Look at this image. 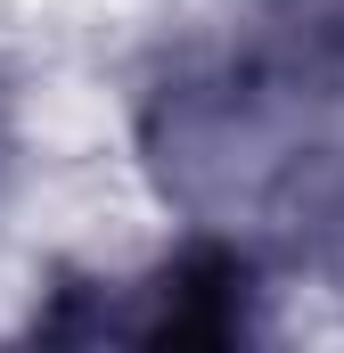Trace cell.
<instances>
[{
  "instance_id": "6da1fadb",
  "label": "cell",
  "mask_w": 344,
  "mask_h": 353,
  "mask_svg": "<svg viewBox=\"0 0 344 353\" xmlns=\"http://www.w3.org/2000/svg\"><path fill=\"white\" fill-rule=\"evenodd\" d=\"M140 157L189 222H270L287 181L336 157V140L287 50L270 41L164 74L140 107Z\"/></svg>"
},
{
  "instance_id": "7a4b0ae2",
  "label": "cell",
  "mask_w": 344,
  "mask_h": 353,
  "mask_svg": "<svg viewBox=\"0 0 344 353\" xmlns=\"http://www.w3.org/2000/svg\"><path fill=\"white\" fill-rule=\"evenodd\" d=\"M41 337H131V345H246L255 337V263L222 239L180 247L148 279H58Z\"/></svg>"
},
{
  "instance_id": "3957f363",
  "label": "cell",
  "mask_w": 344,
  "mask_h": 353,
  "mask_svg": "<svg viewBox=\"0 0 344 353\" xmlns=\"http://www.w3.org/2000/svg\"><path fill=\"white\" fill-rule=\"evenodd\" d=\"M270 222H279L287 255H295L303 271H320V279L344 288V148L287 181V197L270 205Z\"/></svg>"
},
{
  "instance_id": "277c9868",
  "label": "cell",
  "mask_w": 344,
  "mask_h": 353,
  "mask_svg": "<svg viewBox=\"0 0 344 353\" xmlns=\"http://www.w3.org/2000/svg\"><path fill=\"white\" fill-rule=\"evenodd\" d=\"M17 181V115H8V90H0V189Z\"/></svg>"
}]
</instances>
